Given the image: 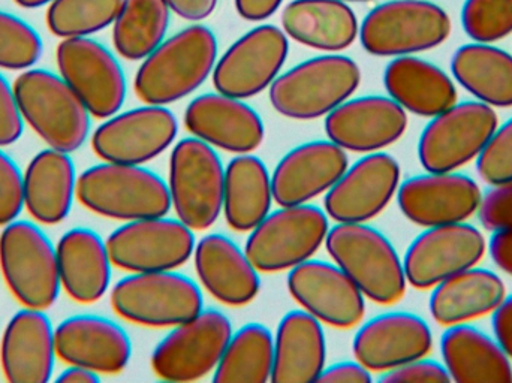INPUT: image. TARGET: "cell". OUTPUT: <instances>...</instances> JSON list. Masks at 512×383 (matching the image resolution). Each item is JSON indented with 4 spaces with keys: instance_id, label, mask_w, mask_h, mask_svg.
<instances>
[{
    "instance_id": "3",
    "label": "cell",
    "mask_w": 512,
    "mask_h": 383,
    "mask_svg": "<svg viewBox=\"0 0 512 383\" xmlns=\"http://www.w3.org/2000/svg\"><path fill=\"white\" fill-rule=\"evenodd\" d=\"M24 123L51 149L74 153L86 144L92 114L59 74L30 68L14 81Z\"/></svg>"
},
{
    "instance_id": "40",
    "label": "cell",
    "mask_w": 512,
    "mask_h": 383,
    "mask_svg": "<svg viewBox=\"0 0 512 383\" xmlns=\"http://www.w3.org/2000/svg\"><path fill=\"white\" fill-rule=\"evenodd\" d=\"M44 51L38 30L18 15L0 11V69L26 71L35 68Z\"/></svg>"
},
{
    "instance_id": "20",
    "label": "cell",
    "mask_w": 512,
    "mask_h": 383,
    "mask_svg": "<svg viewBox=\"0 0 512 383\" xmlns=\"http://www.w3.org/2000/svg\"><path fill=\"white\" fill-rule=\"evenodd\" d=\"M483 192L466 174L429 173L400 183L397 202L406 219L423 228L466 222L478 213Z\"/></svg>"
},
{
    "instance_id": "14",
    "label": "cell",
    "mask_w": 512,
    "mask_h": 383,
    "mask_svg": "<svg viewBox=\"0 0 512 383\" xmlns=\"http://www.w3.org/2000/svg\"><path fill=\"white\" fill-rule=\"evenodd\" d=\"M107 246L113 265L129 273L170 271L194 255L195 235L180 219L147 217L111 232Z\"/></svg>"
},
{
    "instance_id": "32",
    "label": "cell",
    "mask_w": 512,
    "mask_h": 383,
    "mask_svg": "<svg viewBox=\"0 0 512 383\" xmlns=\"http://www.w3.org/2000/svg\"><path fill=\"white\" fill-rule=\"evenodd\" d=\"M327 360V342L321 321L306 310L283 316L274 336V366L271 382L318 381Z\"/></svg>"
},
{
    "instance_id": "7",
    "label": "cell",
    "mask_w": 512,
    "mask_h": 383,
    "mask_svg": "<svg viewBox=\"0 0 512 383\" xmlns=\"http://www.w3.org/2000/svg\"><path fill=\"white\" fill-rule=\"evenodd\" d=\"M451 18L427 0H390L373 8L360 26V41L372 56H415L444 44Z\"/></svg>"
},
{
    "instance_id": "47",
    "label": "cell",
    "mask_w": 512,
    "mask_h": 383,
    "mask_svg": "<svg viewBox=\"0 0 512 383\" xmlns=\"http://www.w3.org/2000/svg\"><path fill=\"white\" fill-rule=\"evenodd\" d=\"M373 381L372 372L358 361H342V363L333 364L322 370L316 382H334V383H369Z\"/></svg>"
},
{
    "instance_id": "22",
    "label": "cell",
    "mask_w": 512,
    "mask_h": 383,
    "mask_svg": "<svg viewBox=\"0 0 512 383\" xmlns=\"http://www.w3.org/2000/svg\"><path fill=\"white\" fill-rule=\"evenodd\" d=\"M433 333L415 313L390 312L361 325L352 342L355 360L370 372L385 373L427 357Z\"/></svg>"
},
{
    "instance_id": "28",
    "label": "cell",
    "mask_w": 512,
    "mask_h": 383,
    "mask_svg": "<svg viewBox=\"0 0 512 383\" xmlns=\"http://www.w3.org/2000/svg\"><path fill=\"white\" fill-rule=\"evenodd\" d=\"M62 289L80 304L98 303L111 285L107 241L93 229H69L56 246Z\"/></svg>"
},
{
    "instance_id": "4",
    "label": "cell",
    "mask_w": 512,
    "mask_h": 383,
    "mask_svg": "<svg viewBox=\"0 0 512 383\" xmlns=\"http://www.w3.org/2000/svg\"><path fill=\"white\" fill-rule=\"evenodd\" d=\"M77 198L92 213L122 222L167 216L173 207L158 174L116 162L102 161L78 176Z\"/></svg>"
},
{
    "instance_id": "21",
    "label": "cell",
    "mask_w": 512,
    "mask_h": 383,
    "mask_svg": "<svg viewBox=\"0 0 512 383\" xmlns=\"http://www.w3.org/2000/svg\"><path fill=\"white\" fill-rule=\"evenodd\" d=\"M325 117L328 140L345 152H381L408 129V114L387 96L349 98Z\"/></svg>"
},
{
    "instance_id": "18",
    "label": "cell",
    "mask_w": 512,
    "mask_h": 383,
    "mask_svg": "<svg viewBox=\"0 0 512 383\" xmlns=\"http://www.w3.org/2000/svg\"><path fill=\"white\" fill-rule=\"evenodd\" d=\"M402 168L384 152L367 153L334 183L325 213L337 223H366L379 216L399 191Z\"/></svg>"
},
{
    "instance_id": "11",
    "label": "cell",
    "mask_w": 512,
    "mask_h": 383,
    "mask_svg": "<svg viewBox=\"0 0 512 383\" xmlns=\"http://www.w3.org/2000/svg\"><path fill=\"white\" fill-rule=\"evenodd\" d=\"M499 125L495 108L480 101L456 102L432 117L418 140V159L429 173L459 171L477 161Z\"/></svg>"
},
{
    "instance_id": "54",
    "label": "cell",
    "mask_w": 512,
    "mask_h": 383,
    "mask_svg": "<svg viewBox=\"0 0 512 383\" xmlns=\"http://www.w3.org/2000/svg\"><path fill=\"white\" fill-rule=\"evenodd\" d=\"M342 2H370V0H342Z\"/></svg>"
},
{
    "instance_id": "52",
    "label": "cell",
    "mask_w": 512,
    "mask_h": 383,
    "mask_svg": "<svg viewBox=\"0 0 512 383\" xmlns=\"http://www.w3.org/2000/svg\"><path fill=\"white\" fill-rule=\"evenodd\" d=\"M101 375L81 366H68L56 378L60 383H98Z\"/></svg>"
},
{
    "instance_id": "27",
    "label": "cell",
    "mask_w": 512,
    "mask_h": 383,
    "mask_svg": "<svg viewBox=\"0 0 512 383\" xmlns=\"http://www.w3.org/2000/svg\"><path fill=\"white\" fill-rule=\"evenodd\" d=\"M195 271L212 297L231 307L252 303L261 289L258 270L227 235L209 234L195 244Z\"/></svg>"
},
{
    "instance_id": "24",
    "label": "cell",
    "mask_w": 512,
    "mask_h": 383,
    "mask_svg": "<svg viewBox=\"0 0 512 383\" xmlns=\"http://www.w3.org/2000/svg\"><path fill=\"white\" fill-rule=\"evenodd\" d=\"M57 358L98 375H119L128 367L132 343L122 325L98 315H75L56 327Z\"/></svg>"
},
{
    "instance_id": "33",
    "label": "cell",
    "mask_w": 512,
    "mask_h": 383,
    "mask_svg": "<svg viewBox=\"0 0 512 383\" xmlns=\"http://www.w3.org/2000/svg\"><path fill=\"white\" fill-rule=\"evenodd\" d=\"M282 30L298 44L337 53L354 44L360 24L342 0H292L282 12Z\"/></svg>"
},
{
    "instance_id": "26",
    "label": "cell",
    "mask_w": 512,
    "mask_h": 383,
    "mask_svg": "<svg viewBox=\"0 0 512 383\" xmlns=\"http://www.w3.org/2000/svg\"><path fill=\"white\" fill-rule=\"evenodd\" d=\"M349 167L348 155L333 141L319 140L289 150L271 174L274 201L301 205L327 193Z\"/></svg>"
},
{
    "instance_id": "8",
    "label": "cell",
    "mask_w": 512,
    "mask_h": 383,
    "mask_svg": "<svg viewBox=\"0 0 512 383\" xmlns=\"http://www.w3.org/2000/svg\"><path fill=\"white\" fill-rule=\"evenodd\" d=\"M110 301L120 318L152 328L176 327L204 306L200 286L174 270L123 277L113 286Z\"/></svg>"
},
{
    "instance_id": "31",
    "label": "cell",
    "mask_w": 512,
    "mask_h": 383,
    "mask_svg": "<svg viewBox=\"0 0 512 383\" xmlns=\"http://www.w3.org/2000/svg\"><path fill=\"white\" fill-rule=\"evenodd\" d=\"M505 295L507 288L498 273L474 265L432 288L430 315L445 328L466 324L492 315Z\"/></svg>"
},
{
    "instance_id": "43",
    "label": "cell",
    "mask_w": 512,
    "mask_h": 383,
    "mask_svg": "<svg viewBox=\"0 0 512 383\" xmlns=\"http://www.w3.org/2000/svg\"><path fill=\"white\" fill-rule=\"evenodd\" d=\"M24 174L17 162L0 147V226L20 219L24 210Z\"/></svg>"
},
{
    "instance_id": "25",
    "label": "cell",
    "mask_w": 512,
    "mask_h": 383,
    "mask_svg": "<svg viewBox=\"0 0 512 383\" xmlns=\"http://www.w3.org/2000/svg\"><path fill=\"white\" fill-rule=\"evenodd\" d=\"M185 126L192 137L225 152H255L265 137L261 116L243 102L222 93L198 96L185 111Z\"/></svg>"
},
{
    "instance_id": "35",
    "label": "cell",
    "mask_w": 512,
    "mask_h": 383,
    "mask_svg": "<svg viewBox=\"0 0 512 383\" xmlns=\"http://www.w3.org/2000/svg\"><path fill=\"white\" fill-rule=\"evenodd\" d=\"M454 80L477 101L512 107V54L486 42L462 45L451 59Z\"/></svg>"
},
{
    "instance_id": "44",
    "label": "cell",
    "mask_w": 512,
    "mask_h": 383,
    "mask_svg": "<svg viewBox=\"0 0 512 383\" xmlns=\"http://www.w3.org/2000/svg\"><path fill=\"white\" fill-rule=\"evenodd\" d=\"M478 219L490 232L512 229V182L492 186L483 193Z\"/></svg>"
},
{
    "instance_id": "45",
    "label": "cell",
    "mask_w": 512,
    "mask_h": 383,
    "mask_svg": "<svg viewBox=\"0 0 512 383\" xmlns=\"http://www.w3.org/2000/svg\"><path fill=\"white\" fill-rule=\"evenodd\" d=\"M24 132V119L15 96L14 83L0 72V147L17 143Z\"/></svg>"
},
{
    "instance_id": "39",
    "label": "cell",
    "mask_w": 512,
    "mask_h": 383,
    "mask_svg": "<svg viewBox=\"0 0 512 383\" xmlns=\"http://www.w3.org/2000/svg\"><path fill=\"white\" fill-rule=\"evenodd\" d=\"M123 0H53L45 21L60 39L83 38L107 29L114 23Z\"/></svg>"
},
{
    "instance_id": "23",
    "label": "cell",
    "mask_w": 512,
    "mask_h": 383,
    "mask_svg": "<svg viewBox=\"0 0 512 383\" xmlns=\"http://www.w3.org/2000/svg\"><path fill=\"white\" fill-rule=\"evenodd\" d=\"M47 310L23 307L0 334V367L6 381L47 383L56 366V327Z\"/></svg>"
},
{
    "instance_id": "2",
    "label": "cell",
    "mask_w": 512,
    "mask_h": 383,
    "mask_svg": "<svg viewBox=\"0 0 512 383\" xmlns=\"http://www.w3.org/2000/svg\"><path fill=\"white\" fill-rule=\"evenodd\" d=\"M325 246L364 297L393 306L406 294L405 267L396 247L366 223H337L328 229Z\"/></svg>"
},
{
    "instance_id": "53",
    "label": "cell",
    "mask_w": 512,
    "mask_h": 383,
    "mask_svg": "<svg viewBox=\"0 0 512 383\" xmlns=\"http://www.w3.org/2000/svg\"><path fill=\"white\" fill-rule=\"evenodd\" d=\"M18 6L24 9L42 8V6L50 5L53 0H14Z\"/></svg>"
},
{
    "instance_id": "50",
    "label": "cell",
    "mask_w": 512,
    "mask_h": 383,
    "mask_svg": "<svg viewBox=\"0 0 512 383\" xmlns=\"http://www.w3.org/2000/svg\"><path fill=\"white\" fill-rule=\"evenodd\" d=\"M219 0H165L170 11L188 21H203L215 12Z\"/></svg>"
},
{
    "instance_id": "37",
    "label": "cell",
    "mask_w": 512,
    "mask_h": 383,
    "mask_svg": "<svg viewBox=\"0 0 512 383\" xmlns=\"http://www.w3.org/2000/svg\"><path fill=\"white\" fill-rule=\"evenodd\" d=\"M170 14L165 0H123L113 23L114 50L129 62L146 59L164 42Z\"/></svg>"
},
{
    "instance_id": "36",
    "label": "cell",
    "mask_w": 512,
    "mask_h": 383,
    "mask_svg": "<svg viewBox=\"0 0 512 383\" xmlns=\"http://www.w3.org/2000/svg\"><path fill=\"white\" fill-rule=\"evenodd\" d=\"M273 185L261 159L246 153L225 168L224 214L237 232H251L268 216L273 204Z\"/></svg>"
},
{
    "instance_id": "16",
    "label": "cell",
    "mask_w": 512,
    "mask_h": 383,
    "mask_svg": "<svg viewBox=\"0 0 512 383\" xmlns=\"http://www.w3.org/2000/svg\"><path fill=\"white\" fill-rule=\"evenodd\" d=\"M289 53L286 33L262 24L237 39L213 69L216 92L249 99L264 92L279 77Z\"/></svg>"
},
{
    "instance_id": "49",
    "label": "cell",
    "mask_w": 512,
    "mask_h": 383,
    "mask_svg": "<svg viewBox=\"0 0 512 383\" xmlns=\"http://www.w3.org/2000/svg\"><path fill=\"white\" fill-rule=\"evenodd\" d=\"M487 252L499 270L512 276V229L492 232L487 241Z\"/></svg>"
},
{
    "instance_id": "1",
    "label": "cell",
    "mask_w": 512,
    "mask_h": 383,
    "mask_svg": "<svg viewBox=\"0 0 512 383\" xmlns=\"http://www.w3.org/2000/svg\"><path fill=\"white\" fill-rule=\"evenodd\" d=\"M218 62V39L194 24L162 42L138 68L134 90L149 105H170L200 89Z\"/></svg>"
},
{
    "instance_id": "29",
    "label": "cell",
    "mask_w": 512,
    "mask_h": 383,
    "mask_svg": "<svg viewBox=\"0 0 512 383\" xmlns=\"http://www.w3.org/2000/svg\"><path fill=\"white\" fill-rule=\"evenodd\" d=\"M24 208L41 225H59L77 198L78 176L71 153L41 150L24 170Z\"/></svg>"
},
{
    "instance_id": "48",
    "label": "cell",
    "mask_w": 512,
    "mask_h": 383,
    "mask_svg": "<svg viewBox=\"0 0 512 383\" xmlns=\"http://www.w3.org/2000/svg\"><path fill=\"white\" fill-rule=\"evenodd\" d=\"M493 336L512 361V295H505L492 313Z\"/></svg>"
},
{
    "instance_id": "5",
    "label": "cell",
    "mask_w": 512,
    "mask_h": 383,
    "mask_svg": "<svg viewBox=\"0 0 512 383\" xmlns=\"http://www.w3.org/2000/svg\"><path fill=\"white\" fill-rule=\"evenodd\" d=\"M360 83L361 69L354 59L327 54L279 75L270 86V102L283 117L315 120L348 101Z\"/></svg>"
},
{
    "instance_id": "30",
    "label": "cell",
    "mask_w": 512,
    "mask_h": 383,
    "mask_svg": "<svg viewBox=\"0 0 512 383\" xmlns=\"http://www.w3.org/2000/svg\"><path fill=\"white\" fill-rule=\"evenodd\" d=\"M385 90L406 113L432 117L457 102L453 78L433 63L417 56L394 57L384 72Z\"/></svg>"
},
{
    "instance_id": "6",
    "label": "cell",
    "mask_w": 512,
    "mask_h": 383,
    "mask_svg": "<svg viewBox=\"0 0 512 383\" xmlns=\"http://www.w3.org/2000/svg\"><path fill=\"white\" fill-rule=\"evenodd\" d=\"M0 273L23 307L48 310L62 291L56 246L32 220L17 219L3 226Z\"/></svg>"
},
{
    "instance_id": "51",
    "label": "cell",
    "mask_w": 512,
    "mask_h": 383,
    "mask_svg": "<svg viewBox=\"0 0 512 383\" xmlns=\"http://www.w3.org/2000/svg\"><path fill=\"white\" fill-rule=\"evenodd\" d=\"M283 0H236V11L248 21L267 20L282 5Z\"/></svg>"
},
{
    "instance_id": "17",
    "label": "cell",
    "mask_w": 512,
    "mask_h": 383,
    "mask_svg": "<svg viewBox=\"0 0 512 383\" xmlns=\"http://www.w3.org/2000/svg\"><path fill=\"white\" fill-rule=\"evenodd\" d=\"M486 252V237L468 222L426 228L406 250V280L420 291L435 288L442 280L480 264Z\"/></svg>"
},
{
    "instance_id": "13",
    "label": "cell",
    "mask_w": 512,
    "mask_h": 383,
    "mask_svg": "<svg viewBox=\"0 0 512 383\" xmlns=\"http://www.w3.org/2000/svg\"><path fill=\"white\" fill-rule=\"evenodd\" d=\"M59 75L92 117L108 119L126 101V78L119 60L90 36L62 39L56 50Z\"/></svg>"
},
{
    "instance_id": "46",
    "label": "cell",
    "mask_w": 512,
    "mask_h": 383,
    "mask_svg": "<svg viewBox=\"0 0 512 383\" xmlns=\"http://www.w3.org/2000/svg\"><path fill=\"white\" fill-rule=\"evenodd\" d=\"M381 382H451L450 375L445 369L444 363L427 360V357L420 360L403 364L390 372L382 373Z\"/></svg>"
},
{
    "instance_id": "9",
    "label": "cell",
    "mask_w": 512,
    "mask_h": 383,
    "mask_svg": "<svg viewBox=\"0 0 512 383\" xmlns=\"http://www.w3.org/2000/svg\"><path fill=\"white\" fill-rule=\"evenodd\" d=\"M225 168L215 147L189 137L174 146L170 158L171 205L194 231L215 225L224 211Z\"/></svg>"
},
{
    "instance_id": "12",
    "label": "cell",
    "mask_w": 512,
    "mask_h": 383,
    "mask_svg": "<svg viewBox=\"0 0 512 383\" xmlns=\"http://www.w3.org/2000/svg\"><path fill=\"white\" fill-rule=\"evenodd\" d=\"M233 336V324L216 309L201 310L197 316L173 327L152 354V370L170 382H194L215 373Z\"/></svg>"
},
{
    "instance_id": "41",
    "label": "cell",
    "mask_w": 512,
    "mask_h": 383,
    "mask_svg": "<svg viewBox=\"0 0 512 383\" xmlns=\"http://www.w3.org/2000/svg\"><path fill=\"white\" fill-rule=\"evenodd\" d=\"M462 26L474 42L502 41L512 35V0H466Z\"/></svg>"
},
{
    "instance_id": "15",
    "label": "cell",
    "mask_w": 512,
    "mask_h": 383,
    "mask_svg": "<svg viewBox=\"0 0 512 383\" xmlns=\"http://www.w3.org/2000/svg\"><path fill=\"white\" fill-rule=\"evenodd\" d=\"M177 132L168 108L146 104L105 119L93 132L92 149L101 161L143 165L170 149Z\"/></svg>"
},
{
    "instance_id": "19",
    "label": "cell",
    "mask_w": 512,
    "mask_h": 383,
    "mask_svg": "<svg viewBox=\"0 0 512 383\" xmlns=\"http://www.w3.org/2000/svg\"><path fill=\"white\" fill-rule=\"evenodd\" d=\"M291 297L322 324L348 330L363 321V292L337 264L307 259L289 271Z\"/></svg>"
},
{
    "instance_id": "38",
    "label": "cell",
    "mask_w": 512,
    "mask_h": 383,
    "mask_svg": "<svg viewBox=\"0 0 512 383\" xmlns=\"http://www.w3.org/2000/svg\"><path fill=\"white\" fill-rule=\"evenodd\" d=\"M274 366V337L265 325H245L233 333L213 382L265 383L271 382Z\"/></svg>"
},
{
    "instance_id": "34",
    "label": "cell",
    "mask_w": 512,
    "mask_h": 383,
    "mask_svg": "<svg viewBox=\"0 0 512 383\" xmlns=\"http://www.w3.org/2000/svg\"><path fill=\"white\" fill-rule=\"evenodd\" d=\"M441 355L451 382H512L510 358L495 339L469 322L447 327L442 334Z\"/></svg>"
},
{
    "instance_id": "10",
    "label": "cell",
    "mask_w": 512,
    "mask_h": 383,
    "mask_svg": "<svg viewBox=\"0 0 512 383\" xmlns=\"http://www.w3.org/2000/svg\"><path fill=\"white\" fill-rule=\"evenodd\" d=\"M328 217L315 205H280L252 229L245 252L262 273L292 270L312 258L327 238Z\"/></svg>"
},
{
    "instance_id": "42",
    "label": "cell",
    "mask_w": 512,
    "mask_h": 383,
    "mask_svg": "<svg viewBox=\"0 0 512 383\" xmlns=\"http://www.w3.org/2000/svg\"><path fill=\"white\" fill-rule=\"evenodd\" d=\"M477 173L490 186L512 182V117L493 132L477 158Z\"/></svg>"
}]
</instances>
